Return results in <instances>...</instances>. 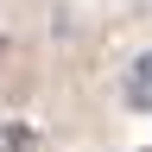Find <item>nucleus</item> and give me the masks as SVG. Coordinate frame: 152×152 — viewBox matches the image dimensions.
Wrapping results in <instances>:
<instances>
[{"label":"nucleus","instance_id":"1","mask_svg":"<svg viewBox=\"0 0 152 152\" xmlns=\"http://www.w3.org/2000/svg\"><path fill=\"white\" fill-rule=\"evenodd\" d=\"M127 108L152 114V51H146V57H133V70H127Z\"/></svg>","mask_w":152,"mask_h":152}]
</instances>
